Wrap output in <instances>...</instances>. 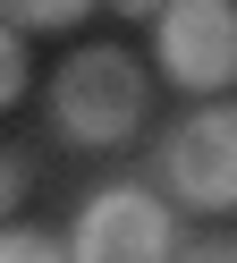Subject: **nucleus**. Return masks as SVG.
I'll list each match as a JSON object with an SVG mask.
<instances>
[{
    "label": "nucleus",
    "instance_id": "obj_3",
    "mask_svg": "<svg viewBox=\"0 0 237 263\" xmlns=\"http://www.w3.org/2000/svg\"><path fill=\"white\" fill-rule=\"evenodd\" d=\"M169 229H178V212H169L161 187L110 178V187H93V195L76 204L68 255H76V263H161V255H169Z\"/></svg>",
    "mask_w": 237,
    "mask_h": 263
},
{
    "label": "nucleus",
    "instance_id": "obj_8",
    "mask_svg": "<svg viewBox=\"0 0 237 263\" xmlns=\"http://www.w3.org/2000/svg\"><path fill=\"white\" fill-rule=\"evenodd\" d=\"M26 187H34V161L0 144V212H17V204H26Z\"/></svg>",
    "mask_w": 237,
    "mask_h": 263
},
{
    "label": "nucleus",
    "instance_id": "obj_5",
    "mask_svg": "<svg viewBox=\"0 0 237 263\" xmlns=\"http://www.w3.org/2000/svg\"><path fill=\"white\" fill-rule=\"evenodd\" d=\"M93 9L102 0H0V26H17V34H76Z\"/></svg>",
    "mask_w": 237,
    "mask_h": 263
},
{
    "label": "nucleus",
    "instance_id": "obj_9",
    "mask_svg": "<svg viewBox=\"0 0 237 263\" xmlns=\"http://www.w3.org/2000/svg\"><path fill=\"white\" fill-rule=\"evenodd\" d=\"M102 9H110V17H127V26H135V17H152V9H161V0H102Z\"/></svg>",
    "mask_w": 237,
    "mask_h": 263
},
{
    "label": "nucleus",
    "instance_id": "obj_1",
    "mask_svg": "<svg viewBox=\"0 0 237 263\" xmlns=\"http://www.w3.org/2000/svg\"><path fill=\"white\" fill-rule=\"evenodd\" d=\"M152 119V68L127 43H76L51 68V136L76 153H118Z\"/></svg>",
    "mask_w": 237,
    "mask_h": 263
},
{
    "label": "nucleus",
    "instance_id": "obj_7",
    "mask_svg": "<svg viewBox=\"0 0 237 263\" xmlns=\"http://www.w3.org/2000/svg\"><path fill=\"white\" fill-rule=\"evenodd\" d=\"M34 85V60H26V34L17 26H0V110H17Z\"/></svg>",
    "mask_w": 237,
    "mask_h": 263
},
{
    "label": "nucleus",
    "instance_id": "obj_2",
    "mask_svg": "<svg viewBox=\"0 0 237 263\" xmlns=\"http://www.w3.org/2000/svg\"><path fill=\"white\" fill-rule=\"evenodd\" d=\"M152 170H161L169 204H186V212H237V102L195 93V110L161 127Z\"/></svg>",
    "mask_w": 237,
    "mask_h": 263
},
{
    "label": "nucleus",
    "instance_id": "obj_4",
    "mask_svg": "<svg viewBox=\"0 0 237 263\" xmlns=\"http://www.w3.org/2000/svg\"><path fill=\"white\" fill-rule=\"evenodd\" d=\"M152 68L178 93L237 85V0H161L152 9Z\"/></svg>",
    "mask_w": 237,
    "mask_h": 263
},
{
    "label": "nucleus",
    "instance_id": "obj_6",
    "mask_svg": "<svg viewBox=\"0 0 237 263\" xmlns=\"http://www.w3.org/2000/svg\"><path fill=\"white\" fill-rule=\"evenodd\" d=\"M0 263H68V229H43V221L0 212Z\"/></svg>",
    "mask_w": 237,
    "mask_h": 263
}]
</instances>
